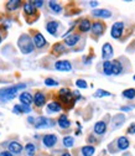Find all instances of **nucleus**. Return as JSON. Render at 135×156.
<instances>
[{
	"label": "nucleus",
	"instance_id": "1",
	"mask_svg": "<svg viewBox=\"0 0 135 156\" xmlns=\"http://www.w3.org/2000/svg\"><path fill=\"white\" fill-rule=\"evenodd\" d=\"M26 87V84H17V86H14V87H8V88H4L0 90V98L4 99V101H10L16 95V93L19 90H21Z\"/></svg>",
	"mask_w": 135,
	"mask_h": 156
},
{
	"label": "nucleus",
	"instance_id": "2",
	"mask_svg": "<svg viewBox=\"0 0 135 156\" xmlns=\"http://www.w3.org/2000/svg\"><path fill=\"white\" fill-rule=\"evenodd\" d=\"M19 48H20V51L23 53H25V55L31 53L34 51V44L31 41L30 36L23 35L20 38H19Z\"/></svg>",
	"mask_w": 135,
	"mask_h": 156
},
{
	"label": "nucleus",
	"instance_id": "3",
	"mask_svg": "<svg viewBox=\"0 0 135 156\" xmlns=\"http://www.w3.org/2000/svg\"><path fill=\"white\" fill-rule=\"evenodd\" d=\"M60 98H61V101H62L63 103H66V104H68V105H71V104L74 103V102H73V95H72L71 90L67 89V88H63V89L60 90ZM71 107H72V105H71Z\"/></svg>",
	"mask_w": 135,
	"mask_h": 156
},
{
	"label": "nucleus",
	"instance_id": "4",
	"mask_svg": "<svg viewBox=\"0 0 135 156\" xmlns=\"http://www.w3.org/2000/svg\"><path fill=\"white\" fill-rule=\"evenodd\" d=\"M123 29H124V24L122 21H117L112 27V37L113 38H119L122 36Z\"/></svg>",
	"mask_w": 135,
	"mask_h": 156
},
{
	"label": "nucleus",
	"instance_id": "5",
	"mask_svg": "<svg viewBox=\"0 0 135 156\" xmlns=\"http://www.w3.org/2000/svg\"><path fill=\"white\" fill-rule=\"evenodd\" d=\"M52 124H53V122L47 119V118H45V116H40V118H37L36 123H35L37 129H40V128H50V126H52Z\"/></svg>",
	"mask_w": 135,
	"mask_h": 156
},
{
	"label": "nucleus",
	"instance_id": "6",
	"mask_svg": "<svg viewBox=\"0 0 135 156\" xmlns=\"http://www.w3.org/2000/svg\"><path fill=\"white\" fill-rule=\"evenodd\" d=\"M55 68L57 71H62V72H67V71H71L72 69V66L68 61L66 60H62V61H57L55 63Z\"/></svg>",
	"mask_w": 135,
	"mask_h": 156
},
{
	"label": "nucleus",
	"instance_id": "7",
	"mask_svg": "<svg viewBox=\"0 0 135 156\" xmlns=\"http://www.w3.org/2000/svg\"><path fill=\"white\" fill-rule=\"evenodd\" d=\"M92 32L94 34V35H97V36H99V35H102L103 32H104V30H105V25L103 24V23H101V21H97V23H93L92 24Z\"/></svg>",
	"mask_w": 135,
	"mask_h": 156
},
{
	"label": "nucleus",
	"instance_id": "8",
	"mask_svg": "<svg viewBox=\"0 0 135 156\" xmlns=\"http://www.w3.org/2000/svg\"><path fill=\"white\" fill-rule=\"evenodd\" d=\"M42 141H44V145H45V146H47V147H52V146L57 143V136L53 135V134H47V135L44 136Z\"/></svg>",
	"mask_w": 135,
	"mask_h": 156
},
{
	"label": "nucleus",
	"instance_id": "9",
	"mask_svg": "<svg viewBox=\"0 0 135 156\" xmlns=\"http://www.w3.org/2000/svg\"><path fill=\"white\" fill-rule=\"evenodd\" d=\"M113 56V47L110 44H104L103 45V48H102V57L104 58L105 61H108L109 58Z\"/></svg>",
	"mask_w": 135,
	"mask_h": 156
},
{
	"label": "nucleus",
	"instance_id": "10",
	"mask_svg": "<svg viewBox=\"0 0 135 156\" xmlns=\"http://www.w3.org/2000/svg\"><path fill=\"white\" fill-rule=\"evenodd\" d=\"M92 14H93V16H95V17H104V19L112 16V12H110L109 10H107V9H97V10H93Z\"/></svg>",
	"mask_w": 135,
	"mask_h": 156
},
{
	"label": "nucleus",
	"instance_id": "11",
	"mask_svg": "<svg viewBox=\"0 0 135 156\" xmlns=\"http://www.w3.org/2000/svg\"><path fill=\"white\" fill-rule=\"evenodd\" d=\"M34 44H35L36 47L41 48V47H44L46 45V40H45V37L41 34H36L35 37H34Z\"/></svg>",
	"mask_w": 135,
	"mask_h": 156
},
{
	"label": "nucleus",
	"instance_id": "12",
	"mask_svg": "<svg viewBox=\"0 0 135 156\" xmlns=\"http://www.w3.org/2000/svg\"><path fill=\"white\" fill-rule=\"evenodd\" d=\"M19 98H20V102H21L23 104H25V105H30V104L34 102V98L31 97V94H30V93H27V92L21 93Z\"/></svg>",
	"mask_w": 135,
	"mask_h": 156
},
{
	"label": "nucleus",
	"instance_id": "13",
	"mask_svg": "<svg viewBox=\"0 0 135 156\" xmlns=\"http://www.w3.org/2000/svg\"><path fill=\"white\" fill-rule=\"evenodd\" d=\"M34 103L36 104V107H42L46 103V97L42 93H36L34 97Z\"/></svg>",
	"mask_w": 135,
	"mask_h": 156
},
{
	"label": "nucleus",
	"instance_id": "14",
	"mask_svg": "<svg viewBox=\"0 0 135 156\" xmlns=\"http://www.w3.org/2000/svg\"><path fill=\"white\" fill-rule=\"evenodd\" d=\"M59 27H60V24L57 23V21H50L48 24H47V26H46V30L51 34V35H57V30H59Z\"/></svg>",
	"mask_w": 135,
	"mask_h": 156
},
{
	"label": "nucleus",
	"instance_id": "15",
	"mask_svg": "<svg viewBox=\"0 0 135 156\" xmlns=\"http://www.w3.org/2000/svg\"><path fill=\"white\" fill-rule=\"evenodd\" d=\"M9 151L11 154H20L23 151V146H21V144H19L16 141H11L9 144Z\"/></svg>",
	"mask_w": 135,
	"mask_h": 156
},
{
	"label": "nucleus",
	"instance_id": "16",
	"mask_svg": "<svg viewBox=\"0 0 135 156\" xmlns=\"http://www.w3.org/2000/svg\"><path fill=\"white\" fill-rule=\"evenodd\" d=\"M78 41H80V36L78 35H69V36H67L65 38V44L67 46H71V47L74 46Z\"/></svg>",
	"mask_w": 135,
	"mask_h": 156
},
{
	"label": "nucleus",
	"instance_id": "17",
	"mask_svg": "<svg viewBox=\"0 0 135 156\" xmlns=\"http://www.w3.org/2000/svg\"><path fill=\"white\" fill-rule=\"evenodd\" d=\"M105 130H107V125H105V123L104 122H98L97 124L94 125V133L95 134H104L105 133Z\"/></svg>",
	"mask_w": 135,
	"mask_h": 156
},
{
	"label": "nucleus",
	"instance_id": "18",
	"mask_svg": "<svg viewBox=\"0 0 135 156\" xmlns=\"http://www.w3.org/2000/svg\"><path fill=\"white\" fill-rule=\"evenodd\" d=\"M91 29H92V24H91V21L88 20V19H83V20L80 23V30L82 32H87Z\"/></svg>",
	"mask_w": 135,
	"mask_h": 156
},
{
	"label": "nucleus",
	"instance_id": "19",
	"mask_svg": "<svg viewBox=\"0 0 135 156\" xmlns=\"http://www.w3.org/2000/svg\"><path fill=\"white\" fill-rule=\"evenodd\" d=\"M47 109L48 112L51 113H57V112H60L62 109V105L59 103V102H51L48 105H47Z\"/></svg>",
	"mask_w": 135,
	"mask_h": 156
},
{
	"label": "nucleus",
	"instance_id": "20",
	"mask_svg": "<svg viewBox=\"0 0 135 156\" xmlns=\"http://www.w3.org/2000/svg\"><path fill=\"white\" fill-rule=\"evenodd\" d=\"M24 11L26 15H34L36 14V6L32 3H26L24 4Z\"/></svg>",
	"mask_w": 135,
	"mask_h": 156
},
{
	"label": "nucleus",
	"instance_id": "21",
	"mask_svg": "<svg viewBox=\"0 0 135 156\" xmlns=\"http://www.w3.org/2000/svg\"><path fill=\"white\" fill-rule=\"evenodd\" d=\"M117 143H118V147L120 150H125V149L129 147V140L125 138V136H120Z\"/></svg>",
	"mask_w": 135,
	"mask_h": 156
},
{
	"label": "nucleus",
	"instance_id": "22",
	"mask_svg": "<svg viewBox=\"0 0 135 156\" xmlns=\"http://www.w3.org/2000/svg\"><path fill=\"white\" fill-rule=\"evenodd\" d=\"M59 125H60L61 128H63V129L69 128L71 123H69V120H68V118H67V115H61V116H60V118H59Z\"/></svg>",
	"mask_w": 135,
	"mask_h": 156
},
{
	"label": "nucleus",
	"instance_id": "23",
	"mask_svg": "<svg viewBox=\"0 0 135 156\" xmlns=\"http://www.w3.org/2000/svg\"><path fill=\"white\" fill-rule=\"evenodd\" d=\"M31 112V107L30 105H15L14 108V113H30Z\"/></svg>",
	"mask_w": 135,
	"mask_h": 156
},
{
	"label": "nucleus",
	"instance_id": "24",
	"mask_svg": "<svg viewBox=\"0 0 135 156\" xmlns=\"http://www.w3.org/2000/svg\"><path fill=\"white\" fill-rule=\"evenodd\" d=\"M19 6H21V2H19V0H11V2H8L6 3V9L8 10H16Z\"/></svg>",
	"mask_w": 135,
	"mask_h": 156
},
{
	"label": "nucleus",
	"instance_id": "25",
	"mask_svg": "<svg viewBox=\"0 0 135 156\" xmlns=\"http://www.w3.org/2000/svg\"><path fill=\"white\" fill-rule=\"evenodd\" d=\"M112 65H113V74L114 76H118L122 73V65L119 63V61L115 60L112 62Z\"/></svg>",
	"mask_w": 135,
	"mask_h": 156
},
{
	"label": "nucleus",
	"instance_id": "26",
	"mask_svg": "<svg viewBox=\"0 0 135 156\" xmlns=\"http://www.w3.org/2000/svg\"><path fill=\"white\" fill-rule=\"evenodd\" d=\"M103 71H104V73H105L107 76L113 74V65H112L110 61H105V62L103 63Z\"/></svg>",
	"mask_w": 135,
	"mask_h": 156
},
{
	"label": "nucleus",
	"instance_id": "27",
	"mask_svg": "<svg viewBox=\"0 0 135 156\" xmlns=\"http://www.w3.org/2000/svg\"><path fill=\"white\" fill-rule=\"evenodd\" d=\"M124 120H125V116L124 115H117V116H114L113 118V125L114 126H119L120 124H123L124 123Z\"/></svg>",
	"mask_w": 135,
	"mask_h": 156
},
{
	"label": "nucleus",
	"instance_id": "28",
	"mask_svg": "<svg viewBox=\"0 0 135 156\" xmlns=\"http://www.w3.org/2000/svg\"><path fill=\"white\" fill-rule=\"evenodd\" d=\"M94 151H95V149L93 147V146H83L82 147V154H83V156H92L93 154H94Z\"/></svg>",
	"mask_w": 135,
	"mask_h": 156
},
{
	"label": "nucleus",
	"instance_id": "29",
	"mask_svg": "<svg viewBox=\"0 0 135 156\" xmlns=\"http://www.w3.org/2000/svg\"><path fill=\"white\" fill-rule=\"evenodd\" d=\"M123 95L125 97V98H128V99H133V98H135V89H134V88L125 89V90L123 92Z\"/></svg>",
	"mask_w": 135,
	"mask_h": 156
},
{
	"label": "nucleus",
	"instance_id": "30",
	"mask_svg": "<svg viewBox=\"0 0 135 156\" xmlns=\"http://www.w3.org/2000/svg\"><path fill=\"white\" fill-rule=\"evenodd\" d=\"M48 5H50V9L52 11H55V12H61L62 11V6H60L56 2H50Z\"/></svg>",
	"mask_w": 135,
	"mask_h": 156
},
{
	"label": "nucleus",
	"instance_id": "31",
	"mask_svg": "<svg viewBox=\"0 0 135 156\" xmlns=\"http://www.w3.org/2000/svg\"><path fill=\"white\" fill-rule=\"evenodd\" d=\"M112 94L107 90H103V89H98L97 92L94 93V97H97V98H101V97H110Z\"/></svg>",
	"mask_w": 135,
	"mask_h": 156
},
{
	"label": "nucleus",
	"instance_id": "32",
	"mask_svg": "<svg viewBox=\"0 0 135 156\" xmlns=\"http://www.w3.org/2000/svg\"><path fill=\"white\" fill-rule=\"evenodd\" d=\"M35 151H36V147H35L34 144H27V145H26V154H27L29 156H32V155L35 154Z\"/></svg>",
	"mask_w": 135,
	"mask_h": 156
},
{
	"label": "nucleus",
	"instance_id": "33",
	"mask_svg": "<svg viewBox=\"0 0 135 156\" xmlns=\"http://www.w3.org/2000/svg\"><path fill=\"white\" fill-rule=\"evenodd\" d=\"M73 138H71V136H66V138L63 139V145L66 146V147H71V146H73Z\"/></svg>",
	"mask_w": 135,
	"mask_h": 156
},
{
	"label": "nucleus",
	"instance_id": "34",
	"mask_svg": "<svg viewBox=\"0 0 135 156\" xmlns=\"http://www.w3.org/2000/svg\"><path fill=\"white\" fill-rule=\"evenodd\" d=\"M65 51V46L62 44H56L53 46V52H63Z\"/></svg>",
	"mask_w": 135,
	"mask_h": 156
},
{
	"label": "nucleus",
	"instance_id": "35",
	"mask_svg": "<svg viewBox=\"0 0 135 156\" xmlns=\"http://www.w3.org/2000/svg\"><path fill=\"white\" fill-rule=\"evenodd\" d=\"M45 84H46V86H50V87L59 86V83H57L56 81H53L52 78H46V80H45Z\"/></svg>",
	"mask_w": 135,
	"mask_h": 156
},
{
	"label": "nucleus",
	"instance_id": "36",
	"mask_svg": "<svg viewBox=\"0 0 135 156\" xmlns=\"http://www.w3.org/2000/svg\"><path fill=\"white\" fill-rule=\"evenodd\" d=\"M76 86L78 88H87V82L84 80H78L76 82Z\"/></svg>",
	"mask_w": 135,
	"mask_h": 156
},
{
	"label": "nucleus",
	"instance_id": "37",
	"mask_svg": "<svg viewBox=\"0 0 135 156\" xmlns=\"http://www.w3.org/2000/svg\"><path fill=\"white\" fill-rule=\"evenodd\" d=\"M128 133H129V134H135V124H131V125L129 126Z\"/></svg>",
	"mask_w": 135,
	"mask_h": 156
},
{
	"label": "nucleus",
	"instance_id": "38",
	"mask_svg": "<svg viewBox=\"0 0 135 156\" xmlns=\"http://www.w3.org/2000/svg\"><path fill=\"white\" fill-rule=\"evenodd\" d=\"M32 4L36 6V8H41L44 5V2H32Z\"/></svg>",
	"mask_w": 135,
	"mask_h": 156
},
{
	"label": "nucleus",
	"instance_id": "39",
	"mask_svg": "<svg viewBox=\"0 0 135 156\" xmlns=\"http://www.w3.org/2000/svg\"><path fill=\"white\" fill-rule=\"evenodd\" d=\"M0 156H12L10 151H3L2 154H0Z\"/></svg>",
	"mask_w": 135,
	"mask_h": 156
},
{
	"label": "nucleus",
	"instance_id": "40",
	"mask_svg": "<svg viewBox=\"0 0 135 156\" xmlns=\"http://www.w3.org/2000/svg\"><path fill=\"white\" fill-rule=\"evenodd\" d=\"M89 4H91V6H97V5H98V3H97V2H91Z\"/></svg>",
	"mask_w": 135,
	"mask_h": 156
},
{
	"label": "nucleus",
	"instance_id": "41",
	"mask_svg": "<svg viewBox=\"0 0 135 156\" xmlns=\"http://www.w3.org/2000/svg\"><path fill=\"white\" fill-rule=\"evenodd\" d=\"M122 110H125V112H128V110H130V108H128V107H123V108H122Z\"/></svg>",
	"mask_w": 135,
	"mask_h": 156
},
{
	"label": "nucleus",
	"instance_id": "42",
	"mask_svg": "<svg viewBox=\"0 0 135 156\" xmlns=\"http://www.w3.org/2000/svg\"><path fill=\"white\" fill-rule=\"evenodd\" d=\"M62 156H71V154H68V152H65Z\"/></svg>",
	"mask_w": 135,
	"mask_h": 156
},
{
	"label": "nucleus",
	"instance_id": "43",
	"mask_svg": "<svg viewBox=\"0 0 135 156\" xmlns=\"http://www.w3.org/2000/svg\"><path fill=\"white\" fill-rule=\"evenodd\" d=\"M2 40H3V37H2V35H0V42H2Z\"/></svg>",
	"mask_w": 135,
	"mask_h": 156
},
{
	"label": "nucleus",
	"instance_id": "44",
	"mask_svg": "<svg viewBox=\"0 0 135 156\" xmlns=\"http://www.w3.org/2000/svg\"><path fill=\"white\" fill-rule=\"evenodd\" d=\"M134 80H135V76H134Z\"/></svg>",
	"mask_w": 135,
	"mask_h": 156
}]
</instances>
